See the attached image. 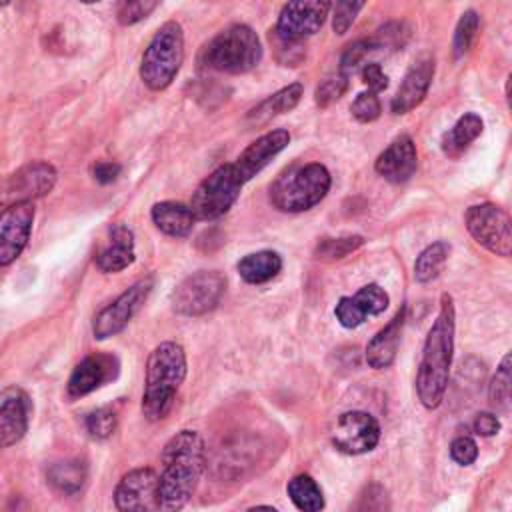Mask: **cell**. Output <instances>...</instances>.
Returning a JSON list of instances; mask_svg holds the SVG:
<instances>
[{"mask_svg": "<svg viewBox=\"0 0 512 512\" xmlns=\"http://www.w3.org/2000/svg\"><path fill=\"white\" fill-rule=\"evenodd\" d=\"M480 28V14L476 10H466L454 30V40H452V48H454V56L462 58L464 54H468V50L472 48L476 34Z\"/></svg>", "mask_w": 512, "mask_h": 512, "instance_id": "4dcf8cb0", "label": "cell"}, {"mask_svg": "<svg viewBox=\"0 0 512 512\" xmlns=\"http://www.w3.org/2000/svg\"><path fill=\"white\" fill-rule=\"evenodd\" d=\"M262 60V42L246 24H232L218 32L202 50V64L216 72L244 74Z\"/></svg>", "mask_w": 512, "mask_h": 512, "instance_id": "5b68a950", "label": "cell"}, {"mask_svg": "<svg viewBox=\"0 0 512 512\" xmlns=\"http://www.w3.org/2000/svg\"><path fill=\"white\" fill-rule=\"evenodd\" d=\"M350 112H352V116L358 120V122H362V124H368V122H374L378 116H380V112H382V106H380V100H378V96L374 94V92H360L356 98H354V102H352V106H350Z\"/></svg>", "mask_w": 512, "mask_h": 512, "instance_id": "74e56055", "label": "cell"}, {"mask_svg": "<svg viewBox=\"0 0 512 512\" xmlns=\"http://www.w3.org/2000/svg\"><path fill=\"white\" fill-rule=\"evenodd\" d=\"M348 512H390V498L380 484H368L354 498Z\"/></svg>", "mask_w": 512, "mask_h": 512, "instance_id": "d6a6232c", "label": "cell"}, {"mask_svg": "<svg viewBox=\"0 0 512 512\" xmlns=\"http://www.w3.org/2000/svg\"><path fill=\"white\" fill-rule=\"evenodd\" d=\"M56 176L58 172L50 162H44V160L30 162L6 180L0 200H10V204L32 202L34 198L46 196L54 188Z\"/></svg>", "mask_w": 512, "mask_h": 512, "instance_id": "9a60e30c", "label": "cell"}, {"mask_svg": "<svg viewBox=\"0 0 512 512\" xmlns=\"http://www.w3.org/2000/svg\"><path fill=\"white\" fill-rule=\"evenodd\" d=\"M330 2H320V0H306V2H288L282 6L278 14V22L274 26V32L292 42H302L308 36H314L328 12H330Z\"/></svg>", "mask_w": 512, "mask_h": 512, "instance_id": "4fadbf2b", "label": "cell"}, {"mask_svg": "<svg viewBox=\"0 0 512 512\" xmlns=\"http://www.w3.org/2000/svg\"><path fill=\"white\" fill-rule=\"evenodd\" d=\"M408 38V30L402 22H392L386 24L384 28L378 30V34L372 38L376 48H400Z\"/></svg>", "mask_w": 512, "mask_h": 512, "instance_id": "b9f144b4", "label": "cell"}, {"mask_svg": "<svg viewBox=\"0 0 512 512\" xmlns=\"http://www.w3.org/2000/svg\"><path fill=\"white\" fill-rule=\"evenodd\" d=\"M450 456L460 466H470L478 458V446L470 436H458L450 444Z\"/></svg>", "mask_w": 512, "mask_h": 512, "instance_id": "7bdbcfd3", "label": "cell"}, {"mask_svg": "<svg viewBox=\"0 0 512 512\" xmlns=\"http://www.w3.org/2000/svg\"><path fill=\"white\" fill-rule=\"evenodd\" d=\"M242 182L232 164H222L210 172L194 190L190 210L196 220H216L224 216L238 200Z\"/></svg>", "mask_w": 512, "mask_h": 512, "instance_id": "52a82bcc", "label": "cell"}, {"mask_svg": "<svg viewBox=\"0 0 512 512\" xmlns=\"http://www.w3.org/2000/svg\"><path fill=\"white\" fill-rule=\"evenodd\" d=\"M432 78H434V58L430 54L418 56L412 62V66L408 68V72L404 74V78L390 102L392 112L406 114V112L414 110L416 106H420L430 90Z\"/></svg>", "mask_w": 512, "mask_h": 512, "instance_id": "e0dca14e", "label": "cell"}, {"mask_svg": "<svg viewBox=\"0 0 512 512\" xmlns=\"http://www.w3.org/2000/svg\"><path fill=\"white\" fill-rule=\"evenodd\" d=\"M30 422V400L18 390L10 388L0 400V448L14 446L28 432Z\"/></svg>", "mask_w": 512, "mask_h": 512, "instance_id": "44dd1931", "label": "cell"}, {"mask_svg": "<svg viewBox=\"0 0 512 512\" xmlns=\"http://www.w3.org/2000/svg\"><path fill=\"white\" fill-rule=\"evenodd\" d=\"M482 128H484L482 118L478 114H474V112H466L442 136V142H440L442 152L448 158H460L468 150V146L482 134Z\"/></svg>", "mask_w": 512, "mask_h": 512, "instance_id": "484cf974", "label": "cell"}, {"mask_svg": "<svg viewBox=\"0 0 512 512\" xmlns=\"http://www.w3.org/2000/svg\"><path fill=\"white\" fill-rule=\"evenodd\" d=\"M158 6V2H152V0H136V2H122L118 6V12H116V18L122 26H132L140 20H144L154 8Z\"/></svg>", "mask_w": 512, "mask_h": 512, "instance_id": "f35d334b", "label": "cell"}, {"mask_svg": "<svg viewBox=\"0 0 512 512\" xmlns=\"http://www.w3.org/2000/svg\"><path fill=\"white\" fill-rule=\"evenodd\" d=\"M304 94V86L300 82H292L284 88H280L278 92L270 94L268 98H264L262 102H258L248 114H246V120L254 126H262V124H268L272 118L284 114V112H290L298 106L300 98Z\"/></svg>", "mask_w": 512, "mask_h": 512, "instance_id": "cb8c5ba5", "label": "cell"}, {"mask_svg": "<svg viewBox=\"0 0 512 512\" xmlns=\"http://www.w3.org/2000/svg\"><path fill=\"white\" fill-rule=\"evenodd\" d=\"M118 512H160L158 474L154 468H134L126 472L114 490Z\"/></svg>", "mask_w": 512, "mask_h": 512, "instance_id": "7c38bea8", "label": "cell"}, {"mask_svg": "<svg viewBox=\"0 0 512 512\" xmlns=\"http://www.w3.org/2000/svg\"><path fill=\"white\" fill-rule=\"evenodd\" d=\"M118 424L116 410L110 406H102L86 416V430L94 440H106L114 434Z\"/></svg>", "mask_w": 512, "mask_h": 512, "instance_id": "e575fe53", "label": "cell"}, {"mask_svg": "<svg viewBox=\"0 0 512 512\" xmlns=\"http://www.w3.org/2000/svg\"><path fill=\"white\" fill-rule=\"evenodd\" d=\"M186 378V352L178 342H160L148 356L142 394V414L162 420L172 410L178 388Z\"/></svg>", "mask_w": 512, "mask_h": 512, "instance_id": "3957f363", "label": "cell"}, {"mask_svg": "<svg viewBox=\"0 0 512 512\" xmlns=\"http://www.w3.org/2000/svg\"><path fill=\"white\" fill-rule=\"evenodd\" d=\"M348 90V76L340 74V72H334L330 76H326L316 92H314V100L320 108H328L330 104H334L336 100H340L344 96V92Z\"/></svg>", "mask_w": 512, "mask_h": 512, "instance_id": "d590c367", "label": "cell"}, {"mask_svg": "<svg viewBox=\"0 0 512 512\" xmlns=\"http://www.w3.org/2000/svg\"><path fill=\"white\" fill-rule=\"evenodd\" d=\"M332 176L320 162H308L282 172L270 186V202L280 212L298 214L316 206L328 194Z\"/></svg>", "mask_w": 512, "mask_h": 512, "instance_id": "277c9868", "label": "cell"}, {"mask_svg": "<svg viewBox=\"0 0 512 512\" xmlns=\"http://www.w3.org/2000/svg\"><path fill=\"white\" fill-rule=\"evenodd\" d=\"M418 168L416 144L408 134L394 138L376 158L374 170L392 184L408 182Z\"/></svg>", "mask_w": 512, "mask_h": 512, "instance_id": "d6986e66", "label": "cell"}, {"mask_svg": "<svg viewBox=\"0 0 512 512\" xmlns=\"http://www.w3.org/2000/svg\"><path fill=\"white\" fill-rule=\"evenodd\" d=\"M464 224L470 236L488 252L502 258L512 254V226L504 208L490 202L474 204L466 210Z\"/></svg>", "mask_w": 512, "mask_h": 512, "instance_id": "ba28073f", "label": "cell"}, {"mask_svg": "<svg viewBox=\"0 0 512 512\" xmlns=\"http://www.w3.org/2000/svg\"><path fill=\"white\" fill-rule=\"evenodd\" d=\"M378 440L380 424L372 414L364 410H350L340 414L332 432V444L336 446V450L350 456L374 450Z\"/></svg>", "mask_w": 512, "mask_h": 512, "instance_id": "8fae6325", "label": "cell"}, {"mask_svg": "<svg viewBox=\"0 0 512 512\" xmlns=\"http://www.w3.org/2000/svg\"><path fill=\"white\" fill-rule=\"evenodd\" d=\"M374 50H378V48H376V44L372 42V38H364V40L352 42V44L344 50V54H342V58H340L338 72L350 78V74H352V72L364 62V58H366L370 52H374Z\"/></svg>", "mask_w": 512, "mask_h": 512, "instance_id": "8d00e7d4", "label": "cell"}, {"mask_svg": "<svg viewBox=\"0 0 512 512\" xmlns=\"http://www.w3.org/2000/svg\"><path fill=\"white\" fill-rule=\"evenodd\" d=\"M454 328L456 312L450 294H442L440 310L434 324L428 330L422 358L416 374V394L424 408L434 410L440 406L448 388L450 364L454 352Z\"/></svg>", "mask_w": 512, "mask_h": 512, "instance_id": "7a4b0ae2", "label": "cell"}, {"mask_svg": "<svg viewBox=\"0 0 512 512\" xmlns=\"http://www.w3.org/2000/svg\"><path fill=\"white\" fill-rule=\"evenodd\" d=\"M488 398L494 408H498V410L508 408V402H510V354H506L502 358L500 366L496 368V374L488 388Z\"/></svg>", "mask_w": 512, "mask_h": 512, "instance_id": "836d02e7", "label": "cell"}, {"mask_svg": "<svg viewBox=\"0 0 512 512\" xmlns=\"http://www.w3.org/2000/svg\"><path fill=\"white\" fill-rule=\"evenodd\" d=\"M472 426H474V432H476L478 436L488 438V436L498 434V430H500V420H498V416L492 414V412H480V414H476Z\"/></svg>", "mask_w": 512, "mask_h": 512, "instance_id": "f6af8a7d", "label": "cell"}, {"mask_svg": "<svg viewBox=\"0 0 512 512\" xmlns=\"http://www.w3.org/2000/svg\"><path fill=\"white\" fill-rule=\"evenodd\" d=\"M152 222L154 226L174 238H182L188 236L196 218L190 210L188 204L182 202H174V200H164V202H156L150 210Z\"/></svg>", "mask_w": 512, "mask_h": 512, "instance_id": "d4e9b609", "label": "cell"}, {"mask_svg": "<svg viewBox=\"0 0 512 512\" xmlns=\"http://www.w3.org/2000/svg\"><path fill=\"white\" fill-rule=\"evenodd\" d=\"M246 512H278V510L272 508V506H254V508H250Z\"/></svg>", "mask_w": 512, "mask_h": 512, "instance_id": "7dc6e473", "label": "cell"}, {"mask_svg": "<svg viewBox=\"0 0 512 512\" xmlns=\"http://www.w3.org/2000/svg\"><path fill=\"white\" fill-rule=\"evenodd\" d=\"M448 254H450V244L444 240H438V242H432L430 246H426L414 262V278L420 284H426V282H432L434 278H438V274L442 272V268L448 260Z\"/></svg>", "mask_w": 512, "mask_h": 512, "instance_id": "f546056e", "label": "cell"}, {"mask_svg": "<svg viewBox=\"0 0 512 512\" xmlns=\"http://www.w3.org/2000/svg\"><path fill=\"white\" fill-rule=\"evenodd\" d=\"M236 270L248 284H264L278 276L282 270V258L274 250H258L238 260Z\"/></svg>", "mask_w": 512, "mask_h": 512, "instance_id": "4316f807", "label": "cell"}, {"mask_svg": "<svg viewBox=\"0 0 512 512\" xmlns=\"http://www.w3.org/2000/svg\"><path fill=\"white\" fill-rule=\"evenodd\" d=\"M332 8V28L336 34H346L358 12L364 8V2H336Z\"/></svg>", "mask_w": 512, "mask_h": 512, "instance_id": "ab89813d", "label": "cell"}, {"mask_svg": "<svg viewBox=\"0 0 512 512\" xmlns=\"http://www.w3.org/2000/svg\"><path fill=\"white\" fill-rule=\"evenodd\" d=\"M184 62V32L176 20L164 22L148 42L140 60V80L160 92L172 84Z\"/></svg>", "mask_w": 512, "mask_h": 512, "instance_id": "8992f818", "label": "cell"}, {"mask_svg": "<svg viewBox=\"0 0 512 512\" xmlns=\"http://www.w3.org/2000/svg\"><path fill=\"white\" fill-rule=\"evenodd\" d=\"M404 320H406V308L402 306L396 312V316L382 330H378L376 336L368 342V346H366V362H368L370 368L384 370V368L392 366V362L396 358V352H398Z\"/></svg>", "mask_w": 512, "mask_h": 512, "instance_id": "603a6c76", "label": "cell"}, {"mask_svg": "<svg viewBox=\"0 0 512 512\" xmlns=\"http://www.w3.org/2000/svg\"><path fill=\"white\" fill-rule=\"evenodd\" d=\"M34 222L32 202H14L0 212V266L12 264L28 244Z\"/></svg>", "mask_w": 512, "mask_h": 512, "instance_id": "5bb4252c", "label": "cell"}, {"mask_svg": "<svg viewBox=\"0 0 512 512\" xmlns=\"http://www.w3.org/2000/svg\"><path fill=\"white\" fill-rule=\"evenodd\" d=\"M270 40H272L274 46H276V58H278V62H282L284 66H296L298 62H302V58H304L302 42L284 40V38H280L274 30H270Z\"/></svg>", "mask_w": 512, "mask_h": 512, "instance_id": "60d3db41", "label": "cell"}, {"mask_svg": "<svg viewBox=\"0 0 512 512\" xmlns=\"http://www.w3.org/2000/svg\"><path fill=\"white\" fill-rule=\"evenodd\" d=\"M120 362L114 354L108 352H94L86 356L70 374L68 378V396L70 398H82L104 384L118 378Z\"/></svg>", "mask_w": 512, "mask_h": 512, "instance_id": "2e32d148", "label": "cell"}, {"mask_svg": "<svg viewBox=\"0 0 512 512\" xmlns=\"http://www.w3.org/2000/svg\"><path fill=\"white\" fill-rule=\"evenodd\" d=\"M134 234L124 224L110 226V242L96 254L94 262L98 270L106 274H116L134 262Z\"/></svg>", "mask_w": 512, "mask_h": 512, "instance_id": "7402d4cb", "label": "cell"}, {"mask_svg": "<svg viewBox=\"0 0 512 512\" xmlns=\"http://www.w3.org/2000/svg\"><path fill=\"white\" fill-rule=\"evenodd\" d=\"M152 286H154V280L150 276L142 278V280L134 282L130 288H126L108 306H104L92 322L94 338L106 340V338L122 332L126 328V324L136 316V312L144 306L146 298L152 292Z\"/></svg>", "mask_w": 512, "mask_h": 512, "instance_id": "30bf717a", "label": "cell"}, {"mask_svg": "<svg viewBox=\"0 0 512 512\" xmlns=\"http://www.w3.org/2000/svg\"><path fill=\"white\" fill-rule=\"evenodd\" d=\"M362 82L368 86V92H382L388 88V76L384 74L382 66L378 62H366L362 66Z\"/></svg>", "mask_w": 512, "mask_h": 512, "instance_id": "ee69618b", "label": "cell"}, {"mask_svg": "<svg viewBox=\"0 0 512 512\" xmlns=\"http://www.w3.org/2000/svg\"><path fill=\"white\" fill-rule=\"evenodd\" d=\"M122 172V166L116 162H98L94 166V178L100 184H112Z\"/></svg>", "mask_w": 512, "mask_h": 512, "instance_id": "bcb514c9", "label": "cell"}, {"mask_svg": "<svg viewBox=\"0 0 512 512\" xmlns=\"http://www.w3.org/2000/svg\"><path fill=\"white\" fill-rule=\"evenodd\" d=\"M364 244V238L358 234L352 236H342V238H322L316 244L314 256L320 260H340L348 256L350 252L358 250Z\"/></svg>", "mask_w": 512, "mask_h": 512, "instance_id": "1f68e13d", "label": "cell"}, {"mask_svg": "<svg viewBox=\"0 0 512 512\" xmlns=\"http://www.w3.org/2000/svg\"><path fill=\"white\" fill-rule=\"evenodd\" d=\"M388 294L378 284L362 286L354 296H342L334 308L336 320L344 328L360 326L366 316H378L388 308Z\"/></svg>", "mask_w": 512, "mask_h": 512, "instance_id": "ffe728a7", "label": "cell"}, {"mask_svg": "<svg viewBox=\"0 0 512 512\" xmlns=\"http://www.w3.org/2000/svg\"><path fill=\"white\" fill-rule=\"evenodd\" d=\"M204 460V440L194 430H180L166 442L158 474L160 512H180L188 504L202 476Z\"/></svg>", "mask_w": 512, "mask_h": 512, "instance_id": "6da1fadb", "label": "cell"}, {"mask_svg": "<svg viewBox=\"0 0 512 512\" xmlns=\"http://www.w3.org/2000/svg\"><path fill=\"white\" fill-rule=\"evenodd\" d=\"M288 496L300 512H320L324 508V494L318 482L308 474L294 476L288 486Z\"/></svg>", "mask_w": 512, "mask_h": 512, "instance_id": "f1b7e54d", "label": "cell"}, {"mask_svg": "<svg viewBox=\"0 0 512 512\" xmlns=\"http://www.w3.org/2000/svg\"><path fill=\"white\" fill-rule=\"evenodd\" d=\"M226 290V278L218 270H198L186 276L172 292V308L182 316H202L214 310Z\"/></svg>", "mask_w": 512, "mask_h": 512, "instance_id": "9c48e42d", "label": "cell"}, {"mask_svg": "<svg viewBox=\"0 0 512 512\" xmlns=\"http://www.w3.org/2000/svg\"><path fill=\"white\" fill-rule=\"evenodd\" d=\"M48 484L60 494H76L86 480V464L80 460H62L48 468Z\"/></svg>", "mask_w": 512, "mask_h": 512, "instance_id": "83f0119b", "label": "cell"}, {"mask_svg": "<svg viewBox=\"0 0 512 512\" xmlns=\"http://www.w3.org/2000/svg\"><path fill=\"white\" fill-rule=\"evenodd\" d=\"M288 144H290V134L284 128L270 130V132L262 134L260 138H256L250 146L244 148V152L236 158V162H232L234 172L238 174L240 182L246 184L248 180H252Z\"/></svg>", "mask_w": 512, "mask_h": 512, "instance_id": "ac0fdd59", "label": "cell"}]
</instances>
